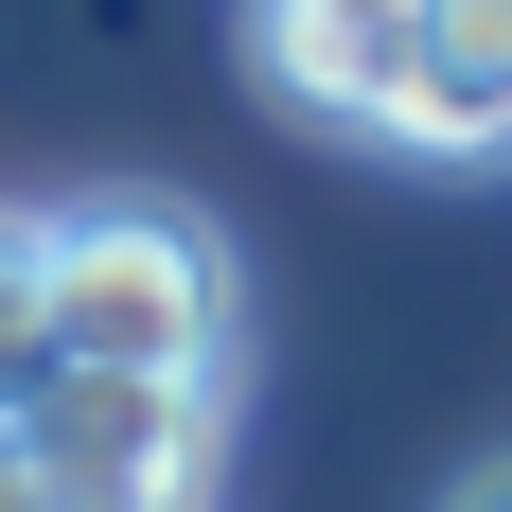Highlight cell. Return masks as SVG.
Listing matches in <instances>:
<instances>
[{"mask_svg": "<svg viewBox=\"0 0 512 512\" xmlns=\"http://www.w3.org/2000/svg\"><path fill=\"white\" fill-rule=\"evenodd\" d=\"M36 283H53V354H89V371L230 389V354H248V265H230V230L177 212V195H71V212H36Z\"/></svg>", "mask_w": 512, "mask_h": 512, "instance_id": "6da1fadb", "label": "cell"}, {"mask_svg": "<svg viewBox=\"0 0 512 512\" xmlns=\"http://www.w3.org/2000/svg\"><path fill=\"white\" fill-rule=\"evenodd\" d=\"M18 460L71 512H212V460H230V389H177V371H89L53 354V389L18 407Z\"/></svg>", "mask_w": 512, "mask_h": 512, "instance_id": "7a4b0ae2", "label": "cell"}, {"mask_svg": "<svg viewBox=\"0 0 512 512\" xmlns=\"http://www.w3.org/2000/svg\"><path fill=\"white\" fill-rule=\"evenodd\" d=\"M371 142H407V159H495L512 142V0H424L389 36Z\"/></svg>", "mask_w": 512, "mask_h": 512, "instance_id": "3957f363", "label": "cell"}, {"mask_svg": "<svg viewBox=\"0 0 512 512\" xmlns=\"http://www.w3.org/2000/svg\"><path fill=\"white\" fill-rule=\"evenodd\" d=\"M407 18H424V0H265V71H283L301 106H336V124H371Z\"/></svg>", "mask_w": 512, "mask_h": 512, "instance_id": "277c9868", "label": "cell"}, {"mask_svg": "<svg viewBox=\"0 0 512 512\" xmlns=\"http://www.w3.org/2000/svg\"><path fill=\"white\" fill-rule=\"evenodd\" d=\"M53 389V283H36V212H0V424Z\"/></svg>", "mask_w": 512, "mask_h": 512, "instance_id": "5b68a950", "label": "cell"}, {"mask_svg": "<svg viewBox=\"0 0 512 512\" xmlns=\"http://www.w3.org/2000/svg\"><path fill=\"white\" fill-rule=\"evenodd\" d=\"M442 512H512V460H477V477H460V495H442Z\"/></svg>", "mask_w": 512, "mask_h": 512, "instance_id": "8992f818", "label": "cell"}]
</instances>
